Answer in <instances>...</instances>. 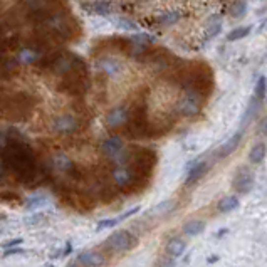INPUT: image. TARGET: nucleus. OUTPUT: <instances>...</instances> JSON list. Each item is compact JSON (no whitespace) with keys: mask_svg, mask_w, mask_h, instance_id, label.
<instances>
[{"mask_svg":"<svg viewBox=\"0 0 267 267\" xmlns=\"http://www.w3.org/2000/svg\"><path fill=\"white\" fill-rule=\"evenodd\" d=\"M2 160L12 173H15L24 182H32L37 175L35 160L27 145L20 141L7 143L2 150Z\"/></svg>","mask_w":267,"mask_h":267,"instance_id":"1","label":"nucleus"},{"mask_svg":"<svg viewBox=\"0 0 267 267\" xmlns=\"http://www.w3.org/2000/svg\"><path fill=\"white\" fill-rule=\"evenodd\" d=\"M32 102L26 94H15L9 98L2 106V113L7 120H22L24 116L31 111Z\"/></svg>","mask_w":267,"mask_h":267,"instance_id":"2","label":"nucleus"},{"mask_svg":"<svg viewBox=\"0 0 267 267\" xmlns=\"http://www.w3.org/2000/svg\"><path fill=\"white\" fill-rule=\"evenodd\" d=\"M138 239L128 231H116L106 239V247L113 252H128L133 247H136Z\"/></svg>","mask_w":267,"mask_h":267,"instance_id":"3","label":"nucleus"},{"mask_svg":"<svg viewBox=\"0 0 267 267\" xmlns=\"http://www.w3.org/2000/svg\"><path fill=\"white\" fill-rule=\"evenodd\" d=\"M200 109H202V100L200 94L195 91H188L176 104V111L183 118H194L200 113Z\"/></svg>","mask_w":267,"mask_h":267,"instance_id":"4","label":"nucleus"},{"mask_svg":"<svg viewBox=\"0 0 267 267\" xmlns=\"http://www.w3.org/2000/svg\"><path fill=\"white\" fill-rule=\"evenodd\" d=\"M232 187L237 194L247 195L249 192L254 188V175L250 173L247 168H240V170L235 173V176H234Z\"/></svg>","mask_w":267,"mask_h":267,"instance_id":"5","label":"nucleus"},{"mask_svg":"<svg viewBox=\"0 0 267 267\" xmlns=\"http://www.w3.org/2000/svg\"><path fill=\"white\" fill-rule=\"evenodd\" d=\"M77 128H79V121L72 114H61L52 121V130L59 134H71L74 131H77Z\"/></svg>","mask_w":267,"mask_h":267,"instance_id":"6","label":"nucleus"},{"mask_svg":"<svg viewBox=\"0 0 267 267\" xmlns=\"http://www.w3.org/2000/svg\"><path fill=\"white\" fill-rule=\"evenodd\" d=\"M77 262L83 267H102L106 264V257L98 250H84L77 256Z\"/></svg>","mask_w":267,"mask_h":267,"instance_id":"7","label":"nucleus"},{"mask_svg":"<svg viewBox=\"0 0 267 267\" xmlns=\"http://www.w3.org/2000/svg\"><path fill=\"white\" fill-rule=\"evenodd\" d=\"M242 136H244V130H239L235 134H234V136L229 138L227 141H225L224 145L219 148V151H217V157L225 158V157H229V155H232L234 151L239 148L240 141H242Z\"/></svg>","mask_w":267,"mask_h":267,"instance_id":"8","label":"nucleus"},{"mask_svg":"<svg viewBox=\"0 0 267 267\" xmlns=\"http://www.w3.org/2000/svg\"><path fill=\"white\" fill-rule=\"evenodd\" d=\"M101 150L106 157L109 158H118L123 153V141L118 136H109L102 141Z\"/></svg>","mask_w":267,"mask_h":267,"instance_id":"9","label":"nucleus"},{"mask_svg":"<svg viewBox=\"0 0 267 267\" xmlns=\"http://www.w3.org/2000/svg\"><path fill=\"white\" fill-rule=\"evenodd\" d=\"M126 121H128V113L125 108H114L106 116V123H108L109 128H120V126L126 125Z\"/></svg>","mask_w":267,"mask_h":267,"instance_id":"10","label":"nucleus"},{"mask_svg":"<svg viewBox=\"0 0 267 267\" xmlns=\"http://www.w3.org/2000/svg\"><path fill=\"white\" fill-rule=\"evenodd\" d=\"M207 170H208V165L205 162L197 163V165H194L190 170H188V175H187V178H185V185H187V187L195 185L205 173H207Z\"/></svg>","mask_w":267,"mask_h":267,"instance_id":"11","label":"nucleus"},{"mask_svg":"<svg viewBox=\"0 0 267 267\" xmlns=\"http://www.w3.org/2000/svg\"><path fill=\"white\" fill-rule=\"evenodd\" d=\"M266 155H267V145H266L264 141H259V143H256V145H254L252 148H250V151H249V162L259 165V163L264 162Z\"/></svg>","mask_w":267,"mask_h":267,"instance_id":"12","label":"nucleus"},{"mask_svg":"<svg viewBox=\"0 0 267 267\" xmlns=\"http://www.w3.org/2000/svg\"><path fill=\"white\" fill-rule=\"evenodd\" d=\"M187 249V242L183 239H171L167 244V254L170 257H180Z\"/></svg>","mask_w":267,"mask_h":267,"instance_id":"13","label":"nucleus"},{"mask_svg":"<svg viewBox=\"0 0 267 267\" xmlns=\"http://www.w3.org/2000/svg\"><path fill=\"white\" fill-rule=\"evenodd\" d=\"M205 231V222L202 220H190L183 225V234L188 237H195L199 234H202Z\"/></svg>","mask_w":267,"mask_h":267,"instance_id":"14","label":"nucleus"},{"mask_svg":"<svg viewBox=\"0 0 267 267\" xmlns=\"http://www.w3.org/2000/svg\"><path fill=\"white\" fill-rule=\"evenodd\" d=\"M245 14H247V2L245 0H235L229 7V15L232 19H242Z\"/></svg>","mask_w":267,"mask_h":267,"instance_id":"15","label":"nucleus"},{"mask_svg":"<svg viewBox=\"0 0 267 267\" xmlns=\"http://www.w3.org/2000/svg\"><path fill=\"white\" fill-rule=\"evenodd\" d=\"M100 66H101L102 72L108 74V76H111V77L118 76V74L121 72V63H118V61H114V59H104V61H101Z\"/></svg>","mask_w":267,"mask_h":267,"instance_id":"16","label":"nucleus"},{"mask_svg":"<svg viewBox=\"0 0 267 267\" xmlns=\"http://www.w3.org/2000/svg\"><path fill=\"white\" fill-rule=\"evenodd\" d=\"M237 207H239V199H237V197H224V199L219 202V205H217V208H219L220 213L232 212V210H235Z\"/></svg>","mask_w":267,"mask_h":267,"instance_id":"17","label":"nucleus"},{"mask_svg":"<svg viewBox=\"0 0 267 267\" xmlns=\"http://www.w3.org/2000/svg\"><path fill=\"white\" fill-rule=\"evenodd\" d=\"M250 31H252V27H250V26H240V27H237V29H234V31L229 32L227 40H229V42L240 40V39H244V37H247L250 34Z\"/></svg>","mask_w":267,"mask_h":267,"instance_id":"18","label":"nucleus"},{"mask_svg":"<svg viewBox=\"0 0 267 267\" xmlns=\"http://www.w3.org/2000/svg\"><path fill=\"white\" fill-rule=\"evenodd\" d=\"M91 10L96 12V14H109L111 10H113V7H111L109 2H106V0H96V2L91 3Z\"/></svg>","mask_w":267,"mask_h":267,"instance_id":"19","label":"nucleus"},{"mask_svg":"<svg viewBox=\"0 0 267 267\" xmlns=\"http://www.w3.org/2000/svg\"><path fill=\"white\" fill-rule=\"evenodd\" d=\"M180 17H182V14L176 10H170V12H165L163 15H160V24H165V26H170V24H175L178 22Z\"/></svg>","mask_w":267,"mask_h":267,"instance_id":"20","label":"nucleus"},{"mask_svg":"<svg viewBox=\"0 0 267 267\" xmlns=\"http://www.w3.org/2000/svg\"><path fill=\"white\" fill-rule=\"evenodd\" d=\"M266 91H267V79L264 76H261L256 84V93H254V96H256L259 101H262L266 98Z\"/></svg>","mask_w":267,"mask_h":267,"instance_id":"21","label":"nucleus"},{"mask_svg":"<svg viewBox=\"0 0 267 267\" xmlns=\"http://www.w3.org/2000/svg\"><path fill=\"white\" fill-rule=\"evenodd\" d=\"M120 222H123L120 217L118 219H108V220H101L100 224H98V231H102V229H108V227H114V225H118Z\"/></svg>","mask_w":267,"mask_h":267,"instance_id":"22","label":"nucleus"},{"mask_svg":"<svg viewBox=\"0 0 267 267\" xmlns=\"http://www.w3.org/2000/svg\"><path fill=\"white\" fill-rule=\"evenodd\" d=\"M220 31H222V22L210 24V27L207 29V35H208V37H215Z\"/></svg>","mask_w":267,"mask_h":267,"instance_id":"23","label":"nucleus"},{"mask_svg":"<svg viewBox=\"0 0 267 267\" xmlns=\"http://www.w3.org/2000/svg\"><path fill=\"white\" fill-rule=\"evenodd\" d=\"M22 239H10L7 242H3V249H10V247H15V245H20L22 244Z\"/></svg>","mask_w":267,"mask_h":267,"instance_id":"24","label":"nucleus"},{"mask_svg":"<svg viewBox=\"0 0 267 267\" xmlns=\"http://www.w3.org/2000/svg\"><path fill=\"white\" fill-rule=\"evenodd\" d=\"M46 203V199H32L31 202L27 203V208H34V207H39V205H44Z\"/></svg>","mask_w":267,"mask_h":267,"instance_id":"25","label":"nucleus"},{"mask_svg":"<svg viewBox=\"0 0 267 267\" xmlns=\"http://www.w3.org/2000/svg\"><path fill=\"white\" fill-rule=\"evenodd\" d=\"M259 130H261L262 134H267V116L261 121V125H259Z\"/></svg>","mask_w":267,"mask_h":267,"instance_id":"26","label":"nucleus"},{"mask_svg":"<svg viewBox=\"0 0 267 267\" xmlns=\"http://www.w3.org/2000/svg\"><path fill=\"white\" fill-rule=\"evenodd\" d=\"M20 252H24V250L22 249H7L5 256H14V254H20Z\"/></svg>","mask_w":267,"mask_h":267,"instance_id":"27","label":"nucleus"},{"mask_svg":"<svg viewBox=\"0 0 267 267\" xmlns=\"http://www.w3.org/2000/svg\"><path fill=\"white\" fill-rule=\"evenodd\" d=\"M66 267H81V266H79V262H69Z\"/></svg>","mask_w":267,"mask_h":267,"instance_id":"28","label":"nucleus"},{"mask_svg":"<svg viewBox=\"0 0 267 267\" xmlns=\"http://www.w3.org/2000/svg\"><path fill=\"white\" fill-rule=\"evenodd\" d=\"M2 176H3V167L0 165V178H2Z\"/></svg>","mask_w":267,"mask_h":267,"instance_id":"29","label":"nucleus"},{"mask_svg":"<svg viewBox=\"0 0 267 267\" xmlns=\"http://www.w3.org/2000/svg\"><path fill=\"white\" fill-rule=\"evenodd\" d=\"M47 267H54V266H47Z\"/></svg>","mask_w":267,"mask_h":267,"instance_id":"30","label":"nucleus"}]
</instances>
